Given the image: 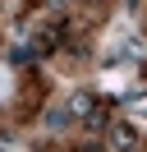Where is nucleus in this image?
Listing matches in <instances>:
<instances>
[{"instance_id": "nucleus-1", "label": "nucleus", "mask_w": 147, "mask_h": 152, "mask_svg": "<svg viewBox=\"0 0 147 152\" xmlns=\"http://www.w3.org/2000/svg\"><path fill=\"white\" fill-rule=\"evenodd\" d=\"M106 138H110L115 152H138V129H133V124H110Z\"/></svg>"}]
</instances>
